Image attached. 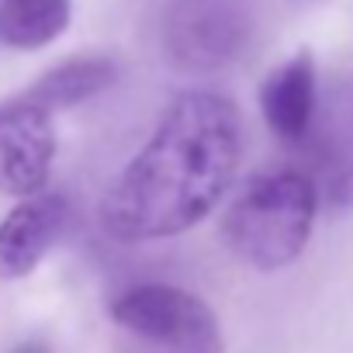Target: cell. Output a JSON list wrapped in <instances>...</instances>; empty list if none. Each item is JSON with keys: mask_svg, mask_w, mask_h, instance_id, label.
Masks as SVG:
<instances>
[{"mask_svg": "<svg viewBox=\"0 0 353 353\" xmlns=\"http://www.w3.org/2000/svg\"><path fill=\"white\" fill-rule=\"evenodd\" d=\"M239 156L243 125L232 101L205 90L176 97L142 152L108 188L104 232L121 243L188 232L229 191Z\"/></svg>", "mask_w": 353, "mask_h": 353, "instance_id": "1", "label": "cell"}, {"mask_svg": "<svg viewBox=\"0 0 353 353\" xmlns=\"http://www.w3.org/2000/svg\"><path fill=\"white\" fill-rule=\"evenodd\" d=\"M319 212L315 176L301 170L263 173L225 212V246L256 270H281L294 263L312 236Z\"/></svg>", "mask_w": 353, "mask_h": 353, "instance_id": "2", "label": "cell"}, {"mask_svg": "<svg viewBox=\"0 0 353 353\" xmlns=\"http://www.w3.org/2000/svg\"><path fill=\"white\" fill-rule=\"evenodd\" d=\"M114 325L135 353H225L215 312L173 284H139L114 298Z\"/></svg>", "mask_w": 353, "mask_h": 353, "instance_id": "3", "label": "cell"}, {"mask_svg": "<svg viewBox=\"0 0 353 353\" xmlns=\"http://www.w3.org/2000/svg\"><path fill=\"white\" fill-rule=\"evenodd\" d=\"M250 0H170L163 11L166 56L191 73H215L250 46Z\"/></svg>", "mask_w": 353, "mask_h": 353, "instance_id": "4", "label": "cell"}, {"mask_svg": "<svg viewBox=\"0 0 353 353\" xmlns=\"http://www.w3.org/2000/svg\"><path fill=\"white\" fill-rule=\"evenodd\" d=\"M52 156V111L21 94L0 104V191L14 198L46 191Z\"/></svg>", "mask_w": 353, "mask_h": 353, "instance_id": "5", "label": "cell"}, {"mask_svg": "<svg viewBox=\"0 0 353 353\" xmlns=\"http://www.w3.org/2000/svg\"><path fill=\"white\" fill-rule=\"evenodd\" d=\"M329 205L353 201V80H339L315 108V121L301 142Z\"/></svg>", "mask_w": 353, "mask_h": 353, "instance_id": "6", "label": "cell"}, {"mask_svg": "<svg viewBox=\"0 0 353 353\" xmlns=\"http://www.w3.org/2000/svg\"><path fill=\"white\" fill-rule=\"evenodd\" d=\"M66 215H70L66 201L52 191L21 198V205L11 208L8 219L0 222V277L4 281L28 277L59 239Z\"/></svg>", "mask_w": 353, "mask_h": 353, "instance_id": "7", "label": "cell"}, {"mask_svg": "<svg viewBox=\"0 0 353 353\" xmlns=\"http://www.w3.org/2000/svg\"><path fill=\"white\" fill-rule=\"evenodd\" d=\"M260 108L267 118V128L288 142L301 145L319 108V87H315V63L308 52H298L284 66H277L263 87H260Z\"/></svg>", "mask_w": 353, "mask_h": 353, "instance_id": "8", "label": "cell"}, {"mask_svg": "<svg viewBox=\"0 0 353 353\" xmlns=\"http://www.w3.org/2000/svg\"><path fill=\"white\" fill-rule=\"evenodd\" d=\"M111 83H114V63L108 56H77V59H66V63L52 66L49 73H42L21 97L42 104L46 111H59V108L90 101L94 94L108 90Z\"/></svg>", "mask_w": 353, "mask_h": 353, "instance_id": "9", "label": "cell"}, {"mask_svg": "<svg viewBox=\"0 0 353 353\" xmlns=\"http://www.w3.org/2000/svg\"><path fill=\"white\" fill-rule=\"evenodd\" d=\"M70 0H0V46L42 49L70 28Z\"/></svg>", "mask_w": 353, "mask_h": 353, "instance_id": "10", "label": "cell"}, {"mask_svg": "<svg viewBox=\"0 0 353 353\" xmlns=\"http://www.w3.org/2000/svg\"><path fill=\"white\" fill-rule=\"evenodd\" d=\"M25 353H39V350H25Z\"/></svg>", "mask_w": 353, "mask_h": 353, "instance_id": "11", "label": "cell"}]
</instances>
